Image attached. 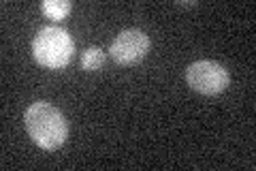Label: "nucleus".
<instances>
[{
	"instance_id": "1",
	"label": "nucleus",
	"mask_w": 256,
	"mask_h": 171,
	"mask_svg": "<svg viewBox=\"0 0 256 171\" xmlns=\"http://www.w3.org/2000/svg\"><path fill=\"white\" fill-rule=\"evenodd\" d=\"M24 124L38 148L58 150L68 137V122L64 113L45 101H36L24 113Z\"/></svg>"
},
{
	"instance_id": "2",
	"label": "nucleus",
	"mask_w": 256,
	"mask_h": 171,
	"mask_svg": "<svg viewBox=\"0 0 256 171\" xmlns=\"http://www.w3.org/2000/svg\"><path fill=\"white\" fill-rule=\"evenodd\" d=\"M75 52V41L64 28L58 26H47L41 28L32 43V54L34 60L45 69H64L73 58Z\"/></svg>"
},
{
	"instance_id": "3",
	"label": "nucleus",
	"mask_w": 256,
	"mask_h": 171,
	"mask_svg": "<svg viewBox=\"0 0 256 171\" xmlns=\"http://www.w3.org/2000/svg\"><path fill=\"white\" fill-rule=\"evenodd\" d=\"M186 81L192 90L205 96H214L226 90L230 75L228 71L216 60H198L186 69Z\"/></svg>"
},
{
	"instance_id": "4",
	"label": "nucleus",
	"mask_w": 256,
	"mask_h": 171,
	"mask_svg": "<svg viewBox=\"0 0 256 171\" xmlns=\"http://www.w3.org/2000/svg\"><path fill=\"white\" fill-rule=\"evenodd\" d=\"M148 52H150V37L137 28L122 30L109 47L111 58L118 64H124V67L141 62L148 56Z\"/></svg>"
},
{
	"instance_id": "5",
	"label": "nucleus",
	"mask_w": 256,
	"mask_h": 171,
	"mask_svg": "<svg viewBox=\"0 0 256 171\" xmlns=\"http://www.w3.org/2000/svg\"><path fill=\"white\" fill-rule=\"evenodd\" d=\"M70 9H73V5L68 0H43L41 3V11L54 22L64 20L70 13Z\"/></svg>"
},
{
	"instance_id": "6",
	"label": "nucleus",
	"mask_w": 256,
	"mask_h": 171,
	"mask_svg": "<svg viewBox=\"0 0 256 171\" xmlns=\"http://www.w3.org/2000/svg\"><path fill=\"white\" fill-rule=\"evenodd\" d=\"M102 64H105V54H102V50H98V47H88V50H84L82 54V69L92 73V71H98L102 69Z\"/></svg>"
},
{
	"instance_id": "7",
	"label": "nucleus",
	"mask_w": 256,
	"mask_h": 171,
	"mask_svg": "<svg viewBox=\"0 0 256 171\" xmlns=\"http://www.w3.org/2000/svg\"><path fill=\"white\" fill-rule=\"evenodd\" d=\"M178 5H180V7H198V3H196V0H192V3H184V0H180Z\"/></svg>"
}]
</instances>
